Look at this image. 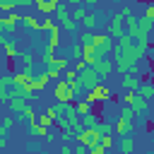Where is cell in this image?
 I'll list each match as a JSON object with an SVG mask.
<instances>
[{
	"mask_svg": "<svg viewBox=\"0 0 154 154\" xmlns=\"http://www.w3.org/2000/svg\"><path fill=\"white\" fill-rule=\"evenodd\" d=\"M135 116H137V111L130 106V103H125V108L120 111V116H118V120H116V132L123 137V135H132V130H135Z\"/></svg>",
	"mask_w": 154,
	"mask_h": 154,
	"instance_id": "1",
	"label": "cell"
},
{
	"mask_svg": "<svg viewBox=\"0 0 154 154\" xmlns=\"http://www.w3.org/2000/svg\"><path fill=\"white\" fill-rule=\"evenodd\" d=\"M79 82H82V87L89 91L91 87H96V84H101L103 82V77L96 72V67L94 65H87L84 70H79Z\"/></svg>",
	"mask_w": 154,
	"mask_h": 154,
	"instance_id": "2",
	"label": "cell"
},
{
	"mask_svg": "<svg viewBox=\"0 0 154 154\" xmlns=\"http://www.w3.org/2000/svg\"><path fill=\"white\" fill-rule=\"evenodd\" d=\"M111 96H113V91H111V87H106L103 82L96 84V87H91V89L87 91V99H89L91 103H106V101H111Z\"/></svg>",
	"mask_w": 154,
	"mask_h": 154,
	"instance_id": "3",
	"label": "cell"
},
{
	"mask_svg": "<svg viewBox=\"0 0 154 154\" xmlns=\"http://www.w3.org/2000/svg\"><path fill=\"white\" fill-rule=\"evenodd\" d=\"M53 96H55V101H63V103H70V101H75V94H72V87H70V79H58V84H55V89H53Z\"/></svg>",
	"mask_w": 154,
	"mask_h": 154,
	"instance_id": "4",
	"label": "cell"
},
{
	"mask_svg": "<svg viewBox=\"0 0 154 154\" xmlns=\"http://www.w3.org/2000/svg\"><path fill=\"white\" fill-rule=\"evenodd\" d=\"M94 48L99 51L101 58H106L113 53V38L108 34H94Z\"/></svg>",
	"mask_w": 154,
	"mask_h": 154,
	"instance_id": "5",
	"label": "cell"
},
{
	"mask_svg": "<svg viewBox=\"0 0 154 154\" xmlns=\"http://www.w3.org/2000/svg\"><path fill=\"white\" fill-rule=\"evenodd\" d=\"M123 34H128V31H125V17H123L120 12H116V14L111 17V22H108V36H111V38H120Z\"/></svg>",
	"mask_w": 154,
	"mask_h": 154,
	"instance_id": "6",
	"label": "cell"
},
{
	"mask_svg": "<svg viewBox=\"0 0 154 154\" xmlns=\"http://www.w3.org/2000/svg\"><path fill=\"white\" fill-rule=\"evenodd\" d=\"M51 79H53V77H51V72H48V70H43V72H36L26 84H29V89H31V91H43V89L48 87V82H51Z\"/></svg>",
	"mask_w": 154,
	"mask_h": 154,
	"instance_id": "7",
	"label": "cell"
},
{
	"mask_svg": "<svg viewBox=\"0 0 154 154\" xmlns=\"http://www.w3.org/2000/svg\"><path fill=\"white\" fill-rule=\"evenodd\" d=\"M17 24H22V17L17 14V10L0 17V31H12V29H17Z\"/></svg>",
	"mask_w": 154,
	"mask_h": 154,
	"instance_id": "8",
	"label": "cell"
},
{
	"mask_svg": "<svg viewBox=\"0 0 154 154\" xmlns=\"http://www.w3.org/2000/svg\"><path fill=\"white\" fill-rule=\"evenodd\" d=\"M113 65H116V63H113V58H111V55H106V58H99V60L94 63L96 72H99L103 79H106V77H111V72H113Z\"/></svg>",
	"mask_w": 154,
	"mask_h": 154,
	"instance_id": "9",
	"label": "cell"
},
{
	"mask_svg": "<svg viewBox=\"0 0 154 154\" xmlns=\"http://www.w3.org/2000/svg\"><path fill=\"white\" fill-rule=\"evenodd\" d=\"M137 22H140V34H137V38H149V34L154 31V19H149L147 14H142V17H137Z\"/></svg>",
	"mask_w": 154,
	"mask_h": 154,
	"instance_id": "10",
	"label": "cell"
},
{
	"mask_svg": "<svg viewBox=\"0 0 154 154\" xmlns=\"http://www.w3.org/2000/svg\"><path fill=\"white\" fill-rule=\"evenodd\" d=\"M147 101H149V99H144V96L135 89V91H132V101H130V106L137 111V116H142V113H147Z\"/></svg>",
	"mask_w": 154,
	"mask_h": 154,
	"instance_id": "11",
	"label": "cell"
},
{
	"mask_svg": "<svg viewBox=\"0 0 154 154\" xmlns=\"http://www.w3.org/2000/svg\"><path fill=\"white\" fill-rule=\"evenodd\" d=\"M0 46L5 48V55H7L10 60H14V58L19 55V48H17V43H14V41H10L7 36H0Z\"/></svg>",
	"mask_w": 154,
	"mask_h": 154,
	"instance_id": "12",
	"label": "cell"
},
{
	"mask_svg": "<svg viewBox=\"0 0 154 154\" xmlns=\"http://www.w3.org/2000/svg\"><path fill=\"white\" fill-rule=\"evenodd\" d=\"M22 24H24V29L31 31V34H38V31H41V22H38L36 17H31V14H22Z\"/></svg>",
	"mask_w": 154,
	"mask_h": 154,
	"instance_id": "13",
	"label": "cell"
},
{
	"mask_svg": "<svg viewBox=\"0 0 154 154\" xmlns=\"http://www.w3.org/2000/svg\"><path fill=\"white\" fill-rule=\"evenodd\" d=\"M82 46H84V43H82ZM99 58H101V55H99V51L94 48V43H87V46H84V55H82V60H84L87 65H94Z\"/></svg>",
	"mask_w": 154,
	"mask_h": 154,
	"instance_id": "14",
	"label": "cell"
},
{
	"mask_svg": "<svg viewBox=\"0 0 154 154\" xmlns=\"http://www.w3.org/2000/svg\"><path fill=\"white\" fill-rule=\"evenodd\" d=\"M10 108H12V113H14V116H17V113H24V111L29 108V99L12 96V99H10Z\"/></svg>",
	"mask_w": 154,
	"mask_h": 154,
	"instance_id": "15",
	"label": "cell"
},
{
	"mask_svg": "<svg viewBox=\"0 0 154 154\" xmlns=\"http://www.w3.org/2000/svg\"><path fill=\"white\" fill-rule=\"evenodd\" d=\"M125 31L137 38V34H140V22H137V14H135V12H132L130 17H125Z\"/></svg>",
	"mask_w": 154,
	"mask_h": 154,
	"instance_id": "16",
	"label": "cell"
},
{
	"mask_svg": "<svg viewBox=\"0 0 154 154\" xmlns=\"http://www.w3.org/2000/svg\"><path fill=\"white\" fill-rule=\"evenodd\" d=\"M19 60H22V70H26L29 75H36V60H34V55L31 53H19Z\"/></svg>",
	"mask_w": 154,
	"mask_h": 154,
	"instance_id": "17",
	"label": "cell"
},
{
	"mask_svg": "<svg viewBox=\"0 0 154 154\" xmlns=\"http://www.w3.org/2000/svg\"><path fill=\"white\" fill-rule=\"evenodd\" d=\"M10 91H12V75L0 77V101H10Z\"/></svg>",
	"mask_w": 154,
	"mask_h": 154,
	"instance_id": "18",
	"label": "cell"
},
{
	"mask_svg": "<svg viewBox=\"0 0 154 154\" xmlns=\"http://www.w3.org/2000/svg\"><path fill=\"white\" fill-rule=\"evenodd\" d=\"M140 84H142V79H140L135 72H125V75H123V87H125V89H140Z\"/></svg>",
	"mask_w": 154,
	"mask_h": 154,
	"instance_id": "19",
	"label": "cell"
},
{
	"mask_svg": "<svg viewBox=\"0 0 154 154\" xmlns=\"http://www.w3.org/2000/svg\"><path fill=\"white\" fill-rule=\"evenodd\" d=\"M34 5L38 7V12H41V14H53V12H55L58 0H36Z\"/></svg>",
	"mask_w": 154,
	"mask_h": 154,
	"instance_id": "20",
	"label": "cell"
},
{
	"mask_svg": "<svg viewBox=\"0 0 154 154\" xmlns=\"http://www.w3.org/2000/svg\"><path fill=\"white\" fill-rule=\"evenodd\" d=\"M75 106H77V113H79V116H87V113H91V111H94V106H96V103H91L89 99H77V101H75Z\"/></svg>",
	"mask_w": 154,
	"mask_h": 154,
	"instance_id": "21",
	"label": "cell"
},
{
	"mask_svg": "<svg viewBox=\"0 0 154 154\" xmlns=\"http://www.w3.org/2000/svg\"><path fill=\"white\" fill-rule=\"evenodd\" d=\"M48 130H51V128H46V125H41L38 120L29 125V135H31V137H46V135H48Z\"/></svg>",
	"mask_w": 154,
	"mask_h": 154,
	"instance_id": "22",
	"label": "cell"
},
{
	"mask_svg": "<svg viewBox=\"0 0 154 154\" xmlns=\"http://www.w3.org/2000/svg\"><path fill=\"white\" fill-rule=\"evenodd\" d=\"M118 149H120L123 154H130V152L135 149V142H132V137H130V135H123V137H120V142H118Z\"/></svg>",
	"mask_w": 154,
	"mask_h": 154,
	"instance_id": "23",
	"label": "cell"
},
{
	"mask_svg": "<svg viewBox=\"0 0 154 154\" xmlns=\"http://www.w3.org/2000/svg\"><path fill=\"white\" fill-rule=\"evenodd\" d=\"M96 22H99V19H96V14L87 10V14L82 17V22H79V24H82V29H91V31H94V26H96Z\"/></svg>",
	"mask_w": 154,
	"mask_h": 154,
	"instance_id": "24",
	"label": "cell"
},
{
	"mask_svg": "<svg viewBox=\"0 0 154 154\" xmlns=\"http://www.w3.org/2000/svg\"><path fill=\"white\" fill-rule=\"evenodd\" d=\"M31 77H34V75H29L26 70H17V72L12 75V84H26Z\"/></svg>",
	"mask_w": 154,
	"mask_h": 154,
	"instance_id": "25",
	"label": "cell"
},
{
	"mask_svg": "<svg viewBox=\"0 0 154 154\" xmlns=\"http://www.w3.org/2000/svg\"><path fill=\"white\" fill-rule=\"evenodd\" d=\"M99 120H101V118H99L94 111H91V113H87V116H82V125H84V128H96V125H99Z\"/></svg>",
	"mask_w": 154,
	"mask_h": 154,
	"instance_id": "26",
	"label": "cell"
},
{
	"mask_svg": "<svg viewBox=\"0 0 154 154\" xmlns=\"http://www.w3.org/2000/svg\"><path fill=\"white\" fill-rule=\"evenodd\" d=\"M137 91H140L144 99H152V96H154V82H142Z\"/></svg>",
	"mask_w": 154,
	"mask_h": 154,
	"instance_id": "27",
	"label": "cell"
},
{
	"mask_svg": "<svg viewBox=\"0 0 154 154\" xmlns=\"http://www.w3.org/2000/svg\"><path fill=\"white\" fill-rule=\"evenodd\" d=\"M60 26H63V31H67V34H77V22H75L72 17L63 19V22H60Z\"/></svg>",
	"mask_w": 154,
	"mask_h": 154,
	"instance_id": "28",
	"label": "cell"
},
{
	"mask_svg": "<svg viewBox=\"0 0 154 154\" xmlns=\"http://www.w3.org/2000/svg\"><path fill=\"white\" fill-rule=\"evenodd\" d=\"M96 128H99L101 135H113V132H116V125H113V123H106V120H99Z\"/></svg>",
	"mask_w": 154,
	"mask_h": 154,
	"instance_id": "29",
	"label": "cell"
},
{
	"mask_svg": "<svg viewBox=\"0 0 154 154\" xmlns=\"http://www.w3.org/2000/svg\"><path fill=\"white\" fill-rule=\"evenodd\" d=\"M70 14H72V19H75V22L79 24V22H82V17L87 14V7H82V5H77V7H72V10H70Z\"/></svg>",
	"mask_w": 154,
	"mask_h": 154,
	"instance_id": "30",
	"label": "cell"
},
{
	"mask_svg": "<svg viewBox=\"0 0 154 154\" xmlns=\"http://www.w3.org/2000/svg\"><path fill=\"white\" fill-rule=\"evenodd\" d=\"M14 10H17V2L14 0H0V12L7 14V12H14Z\"/></svg>",
	"mask_w": 154,
	"mask_h": 154,
	"instance_id": "31",
	"label": "cell"
},
{
	"mask_svg": "<svg viewBox=\"0 0 154 154\" xmlns=\"http://www.w3.org/2000/svg\"><path fill=\"white\" fill-rule=\"evenodd\" d=\"M82 55H84V46L82 43H75L72 46V58L75 60H82Z\"/></svg>",
	"mask_w": 154,
	"mask_h": 154,
	"instance_id": "32",
	"label": "cell"
},
{
	"mask_svg": "<svg viewBox=\"0 0 154 154\" xmlns=\"http://www.w3.org/2000/svg\"><path fill=\"white\" fill-rule=\"evenodd\" d=\"M58 137H60V142H72V140H75V132H72V130H60Z\"/></svg>",
	"mask_w": 154,
	"mask_h": 154,
	"instance_id": "33",
	"label": "cell"
},
{
	"mask_svg": "<svg viewBox=\"0 0 154 154\" xmlns=\"http://www.w3.org/2000/svg\"><path fill=\"white\" fill-rule=\"evenodd\" d=\"M38 123L41 125H46V128H51L55 120H53V116H48V113H43V116H38Z\"/></svg>",
	"mask_w": 154,
	"mask_h": 154,
	"instance_id": "34",
	"label": "cell"
},
{
	"mask_svg": "<svg viewBox=\"0 0 154 154\" xmlns=\"http://www.w3.org/2000/svg\"><path fill=\"white\" fill-rule=\"evenodd\" d=\"M7 130H10V128L0 123V147H5V144H7Z\"/></svg>",
	"mask_w": 154,
	"mask_h": 154,
	"instance_id": "35",
	"label": "cell"
},
{
	"mask_svg": "<svg viewBox=\"0 0 154 154\" xmlns=\"http://www.w3.org/2000/svg\"><path fill=\"white\" fill-rule=\"evenodd\" d=\"M99 142H101L106 149H111V147H113V135H101V140H99Z\"/></svg>",
	"mask_w": 154,
	"mask_h": 154,
	"instance_id": "36",
	"label": "cell"
},
{
	"mask_svg": "<svg viewBox=\"0 0 154 154\" xmlns=\"http://www.w3.org/2000/svg\"><path fill=\"white\" fill-rule=\"evenodd\" d=\"M87 152H89V147H87V144H82V142H77V140H75V154H87Z\"/></svg>",
	"mask_w": 154,
	"mask_h": 154,
	"instance_id": "37",
	"label": "cell"
},
{
	"mask_svg": "<svg viewBox=\"0 0 154 154\" xmlns=\"http://www.w3.org/2000/svg\"><path fill=\"white\" fill-rule=\"evenodd\" d=\"M53 26H55V24H53V19H48V17H46V19H41V31H48V29H53Z\"/></svg>",
	"mask_w": 154,
	"mask_h": 154,
	"instance_id": "38",
	"label": "cell"
},
{
	"mask_svg": "<svg viewBox=\"0 0 154 154\" xmlns=\"http://www.w3.org/2000/svg\"><path fill=\"white\" fill-rule=\"evenodd\" d=\"M118 12H120L123 17H130V14H132V7H130V5H123V7L118 10Z\"/></svg>",
	"mask_w": 154,
	"mask_h": 154,
	"instance_id": "39",
	"label": "cell"
},
{
	"mask_svg": "<svg viewBox=\"0 0 154 154\" xmlns=\"http://www.w3.org/2000/svg\"><path fill=\"white\" fill-rule=\"evenodd\" d=\"M144 14H147L149 19H154V5H147V7H144Z\"/></svg>",
	"mask_w": 154,
	"mask_h": 154,
	"instance_id": "40",
	"label": "cell"
},
{
	"mask_svg": "<svg viewBox=\"0 0 154 154\" xmlns=\"http://www.w3.org/2000/svg\"><path fill=\"white\" fill-rule=\"evenodd\" d=\"M67 5H72V7H77V5H82V0H65Z\"/></svg>",
	"mask_w": 154,
	"mask_h": 154,
	"instance_id": "41",
	"label": "cell"
},
{
	"mask_svg": "<svg viewBox=\"0 0 154 154\" xmlns=\"http://www.w3.org/2000/svg\"><path fill=\"white\" fill-rule=\"evenodd\" d=\"M82 2H84V5H96L99 0H82Z\"/></svg>",
	"mask_w": 154,
	"mask_h": 154,
	"instance_id": "42",
	"label": "cell"
},
{
	"mask_svg": "<svg viewBox=\"0 0 154 154\" xmlns=\"http://www.w3.org/2000/svg\"><path fill=\"white\" fill-rule=\"evenodd\" d=\"M152 135H154V130H152Z\"/></svg>",
	"mask_w": 154,
	"mask_h": 154,
	"instance_id": "43",
	"label": "cell"
},
{
	"mask_svg": "<svg viewBox=\"0 0 154 154\" xmlns=\"http://www.w3.org/2000/svg\"><path fill=\"white\" fill-rule=\"evenodd\" d=\"M0 36H2V31H0Z\"/></svg>",
	"mask_w": 154,
	"mask_h": 154,
	"instance_id": "44",
	"label": "cell"
}]
</instances>
